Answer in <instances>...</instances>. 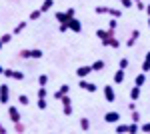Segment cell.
I'll use <instances>...</instances> for the list:
<instances>
[{
    "mask_svg": "<svg viewBox=\"0 0 150 134\" xmlns=\"http://www.w3.org/2000/svg\"><path fill=\"white\" fill-rule=\"evenodd\" d=\"M96 36L100 38V42L104 46H110V48H118L120 46V40L116 38V30H96Z\"/></svg>",
    "mask_w": 150,
    "mask_h": 134,
    "instance_id": "obj_1",
    "label": "cell"
},
{
    "mask_svg": "<svg viewBox=\"0 0 150 134\" xmlns=\"http://www.w3.org/2000/svg\"><path fill=\"white\" fill-rule=\"evenodd\" d=\"M96 14H108V16H112V18H120V16H122V10L110 8V6H96Z\"/></svg>",
    "mask_w": 150,
    "mask_h": 134,
    "instance_id": "obj_2",
    "label": "cell"
},
{
    "mask_svg": "<svg viewBox=\"0 0 150 134\" xmlns=\"http://www.w3.org/2000/svg\"><path fill=\"white\" fill-rule=\"evenodd\" d=\"M56 20H58V30H60V32H66V30H68L70 16L66 12H56Z\"/></svg>",
    "mask_w": 150,
    "mask_h": 134,
    "instance_id": "obj_3",
    "label": "cell"
},
{
    "mask_svg": "<svg viewBox=\"0 0 150 134\" xmlns=\"http://www.w3.org/2000/svg\"><path fill=\"white\" fill-rule=\"evenodd\" d=\"M8 102H10V86L0 84V104H8Z\"/></svg>",
    "mask_w": 150,
    "mask_h": 134,
    "instance_id": "obj_4",
    "label": "cell"
},
{
    "mask_svg": "<svg viewBox=\"0 0 150 134\" xmlns=\"http://www.w3.org/2000/svg\"><path fill=\"white\" fill-rule=\"evenodd\" d=\"M2 74H4L6 78H12V80H22L24 78V72H20V70H10V68H8V70L4 68Z\"/></svg>",
    "mask_w": 150,
    "mask_h": 134,
    "instance_id": "obj_5",
    "label": "cell"
},
{
    "mask_svg": "<svg viewBox=\"0 0 150 134\" xmlns=\"http://www.w3.org/2000/svg\"><path fill=\"white\" fill-rule=\"evenodd\" d=\"M68 30H72V32H76V34L82 30V24H80V20H78L76 16H72V18L68 20Z\"/></svg>",
    "mask_w": 150,
    "mask_h": 134,
    "instance_id": "obj_6",
    "label": "cell"
},
{
    "mask_svg": "<svg viewBox=\"0 0 150 134\" xmlns=\"http://www.w3.org/2000/svg\"><path fill=\"white\" fill-rule=\"evenodd\" d=\"M82 90H86V92H96V84L94 82H90V80L86 78H80V84H78Z\"/></svg>",
    "mask_w": 150,
    "mask_h": 134,
    "instance_id": "obj_7",
    "label": "cell"
},
{
    "mask_svg": "<svg viewBox=\"0 0 150 134\" xmlns=\"http://www.w3.org/2000/svg\"><path fill=\"white\" fill-rule=\"evenodd\" d=\"M90 72H92V66H90V64L76 68V76H78V78H86V76H90Z\"/></svg>",
    "mask_w": 150,
    "mask_h": 134,
    "instance_id": "obj_8",
    "label": "cell"
},
{
    "mask_svg": "<svg viewBox=\"0 0 150 134\" xmlns=\"http://www.w3.org/2000/svg\"><path fill=\"white\" fill-rule=\"evenodd\" d=\"M138 38H140V30H138V28H134V30L130 32V38L126 40V46H128V48H132V46L136 44V40H138Z\"/></svg>",
    "mask_w": 150,
    "mask_h": 134,
    "instance_id": "obj_9",
    "label": "cell"
},
{
    "mask_svg": "<svg viewBox=\"0 0 150 134\" xmlns=\"http://www.w3.org/2000/svg\"><path fill=\"white\" fill-rule=\"evenodd\" d=\"M104 98H106V102H114L116 100V92L112 86H104Z\"/></svg>",
    "mask_w": 150,
    "mask_h": 134,
    "instance_id": "obj_10",
    "label": "cell"
},
{
    "mask_svg": "<svg viewBox=\"0 0 150 134\" xmlns=\"http://www.w3.org/2000/svg\"><path fill=\"white\" fill-rule=\"evenodd\" d=\"M8 118H10L12 122H18L20 120V112L16 106H8Z\"/></svg>",
    "mask_w": 150,
    "mask_h": 134,
    "instance_id": "obj_11",
    "label": "cell"
},
{
    "mask_svg": "<svg viewBox=\"0 0 150 134\" xmlns=\"http://www.w3.org/2000/svg\"><path fill=\"white\" fill-rule=\"evenodd\" d=\"M68 92H70V86H68V84H62V86L54 92V98H56V100H60V98H62L64 94H68Z\"/></svg>",
    "mask_w": 150,
    "mask_h": 134,
    "instance_id": "obj_12",
    "label": "cell"
},
{
    "mask_svg": "<svg viewBox=\"0 0 150 134\" xmlns=\"http://www.w3.org/2000/svg\"><path fill=\"white\" fill-rule=\"evenodd\" d=\"M104 120L110 122V124H114V122L120 120V114H118V112H106V114H104Z\"/></svg>",
    "mask_w": 150,
    "mask_h": 134,
    "instance_id": "obj_13",
    "label": "cell"
},
{
    "mask_svg": "<svg viewBox=\"0 0 150 134\" xmlns=\"http://www.w3.org/2000/svg\"><path fill=\"white\" fill-rule=\"evenodd\" d=\"M124 78H126L124 70H122V68H118V70H116V74H114V84H122V82H124Z\"/></svg>",
    "mask_w": 150,
    "mask_h": 134,
    "instance_id": "obj_14",
    "label": "cell"
},
{
    "mask_svg": "<svg viewBox=\"0 0 150 134\" xmlns=\"http://www.w3.org/2000/svg\"><path fill=\"white\" fill-rule=\"evenodd\" d=\"M140 98V86H136V84H134V86H132V88H130V100H138Z\"/></svg>",
    "mask_w": 150,
    "mask_h": 134,
    "instance_id": "obj_15",
    "label": "cell"
},
{
    "mask_svg": "<svg viewBox=\"0 0 150 134\" xmlns=\"http://www.w3.org/2000/svg\"><path fill=\"white\" fill-rule=\"evenodd\" d=\"M144 82H146V72H140V74H136L134 84H136V86H144Z\"/></svg>",
    "mask_w": 150,
    "mask_h": 134,
    "instance_id": "obj_16",
    "label": "cell"
},
{
    "mask_svg": "<svg viewBox=\"0 0 150 134\" xmlns=\"http://www.w3.org/2000/svg\"><path fill=\"white\" fill-rule=\"evenodd\" d=\"M90 66H92V72H100V70H104L106 64H104V60H96V62L90 64Z\"/></svg>",
    "mask_w": 150,
    "mask_h": 134,
    "instance_id": "obj_17",
    "label": "cell"
},
{
    "mask_svg": "<svg viewBox=\"0 0 150 134\" xmlns=\"http://www.w3.org/2000/svg\"><path fill=\"white\" fill-rule=\"evenodd\" d=\"M142 72H150V50L146 52V58L142 62Z\"/></svg>",
    "mask_w": 150,
    "mask_h": 134,
    "instance_id": "obj_18",
    "label": "cell"
},
{
    "mask_svg": "<svg viewBox=\"0 0 150 134\" xmlns=\"http://www.w3.org/2000/svg\"><path fill=\"white\" fill-rule=\"evenodd\" d=\"M52 6H54V0H44L42 6H40V12H48Z\"/></svg>",
    "mask_w": 150,
    "mask_h": 134,
    "instance_id": "obj_19",
    "label": "cell"
},
{
    "mask_svg": "<svg viewBox=\"0 0 150 134\" xmlns=\"http://www.w3.org/2000/svg\"><path fill=\"white\" fill-rule=\"evenodd\" d=\"M18 56H20V58H24V60H28V58H32V50H28V48H22V50L18 52Z\"/></svg>",
    "mask_w": 150,
    "mask_h": 134,
    "instance_id": "obj_20",
    "label": "cell"
},
{
    "mask_svg": "<svg viewBox=\"0 0 150 134\" xmlns=\"http://www.w3.org/2000/svg\"><path fill=\"white\" fill-rule=\"evenodd\" d=\"M26 24H28L26 20H24V22H18L16 26H14V30H12V34H20V32L24 30V28H26Z\"/></svg>",
    "mask_w": 150,
    "mask_h": 134,
    "instance_id": "obj_21",
    "label": "cell"
},
{
    "mask_svg": "<svg viewBox=\"0 0 150 134\" xmlns=\"http://www.w3.org/2000/svg\"><path fill=\"white\" fill-rule=\"evenodd\" d=\"M80 128L86 132V130H90V120L88 118H80Z\"/></svg>",
    "mask_w": 150,
    "mask_h": 134,
    "instance_id": "obj_22",
    "label": "cell"
},
{
    "mask_svg": "<svg viewBox=\"0 0 150 134\" xmlns=\"http://www.w3.org/2000/svg\"><path fill=\"white\" fill-rule=\"evenodd\" d=\"M12 36H14V34H2V36H0V42H2V44H10V40H12Z\"/></svg>",
    "mask_w": 150,
    "mask_h": 134,
    "instance_id": "obj_23",
    "label": "cell"
},
{
    "mask_svg": "<svg viewBox=\"0 0 150 134\" xmlns=\"http://www.w3.org/2000/svg\"><path fill=\"white\" fill-rule=\"evenodd\" d=\"M62 112H64V116H72V104H62Z\"/></svg>",
    "mask_w": 150,
    "mask_h": 134,
    "instance_id": "obj_24",
    "label": "cell"
},
{
    "mask_svg": "<svg viewBox=\"0 0 150 134\" xmlns=\"http://www.w3.org/2000/svg\"><path fill=\"white\" fill-rule=\"evenodd\" d=\"M18 102H20L22 106H28V104H30V98H28L26 94H20V96H18Z\"/></svg>",
    "mask_w": 150,
    "mask_h": 134,
    "instance_id": "obj_25",
    "label": "cell"
},
{
    "mask_svg": "<svg viewBox=\"0 0 150 134\" xmlns=\"http://www.w3.org/2000/svg\"><path fill=\"white\" fill-rule=\"evenodd\" d=\"M130 118H132V122H138L140 120V112L138 110H130Z\"/></svg>",
    "mask_w": 150,
    "mask_h": 134,
    "instance_id": "obj_26",
    "label": "cell"
},
{
    "mask_svg": "<svg viewBox=\"0 0 150 134\" xmlns=\"http://www.w3.org/2000/svg\"><path fill=\"white\" fill-rule=\"evenodd\" d=\"M14 130H16V132H24V130H26V126L18 120V122H14Z\"/></svg>",
    "mask_w": 150,
    "mask_h": 134,
    "instance_id": "obj_27",
    "label": "cell"
},
{
    "mask_svg": "<svg viewBox=\"0 0 150 134\" xmlns=\"http://www.w3.org/2000/svg\"><path fill=\"white\" fill-rule=\"evenodd\" d=\"M128 132H130V134L138 132V122H132V124H128Z\"/></svg>",
    "mask_w": 150,
    "mask_h": 134,
    "instance_id": "obj_28",
    "label": "cell"
},
{
    "mask_svg": "<svg viewBox=\"0 0 150 134\" xmlns=\"http://www.w3.org/2000/svg\"><path fill=\"white\" fill-rule=\"evenodd\" d=\"M46 94H48L46 86H40V88H38V98H46Z\"/></svg>",
    "mask_w": 150,
    "mask_h": 134,
    "instance_id": "obj_29",
    "label": "cell"
},
{
    "mask_svg": "<svg viewBox=\"0 0 150 134\" xmlns=\"http://www.w3.org/2000/svg\"><path fill=\"white\" fill-rule=\"evenodd\" d=\"M46 106H48L46 98H38V108H40V110H46Z\"/></svg>",
    "mask_w": 150,
    "mask_h": 134,
    "instance_id": "obj_30",
    "label": "cell"
},
{
    "mask_svg": "<svg viewBox=\"0 0 150 134\" xmlns=\"http://www.w3.org/2000/svg\"><path fill=\"white\" fill-rule=\"evenodd\" d=\"M46 82H48L46 74H40V76H38V84H40V86H46Z\"/></svg>",
    "mask_w": 150,
    "mask_h": 134,
    "instance_id": "obj_31",
    "label": "cell"
},
{
    "mask_svg": "<svg viewBox=\"0 0 150 134\" xmlns=\"http://www.w3.org/2000/svg\"><path fill=\"white\" fill-rule=\"evenodd\" d=\"M40 14H42L40 8H38V10H32V12H30V20H38V18H40Z\"/></svg>",
    "mask_w": 150,
    "mask_h": 134,
    "instance_id": "obj_32",
    "label": "cell"
},
{
    "mask_svg": "<svg viewBox=\"0 0 150 134\" xmlns=\"http://www.w3.org/2000/svg\"><path fill=\"white\" fill-rule=\"evenodd\" d=\"M118 68L126 70V68H128V58H120V62H118Z\"/></svg>",
    "mask_w": 150,
    "mask_h": 134,
    "instance_id": "obj_33",
    "label": "cell"
},
{
    "mask_svg": "<svg viewBox=\"0 0 150 134\" xmlns=\"http://www.w3.org/2000/svg\"><path fill=\"white\" fill-rule=\"evenodd\" d=\"M116 26H118V18H112L108 22V30H116Z\"/></svg>",
    "mask_w": 150,
    "mask_h": 134,
    "instance_id": "obj_34",
    "label": "cell"
},
{
    "mask_svg": "<svg viewBox=\"0 0 150 134\" xmlns=\"http://www.w3.org/2000/svg\"><path fill=\"white\" fill-rule=\"evenodd\" d=\"M42 56H44V52H42L40 48H34V50H32V58H42Z\"/></svg>",
    "mask_w": 150,
    "mask_h": 134,
    "instance_id": "obj_35",
    "label": "cell"
},
{
    "mask_svg": "<svg viewBox=\"0 0 150 134\" xmlns=\"http://www.w3.org/2000/svg\"><path fill=\"white\" fill-rule=\"evenodd\" d=\"M118 2H122V8H132V6H134L132 0H118Z\"/></svg>",
    "mask_w": 150,
    "mask_h": 134,
    "instance_id": "obj_36",
    "label": "cell"
},
{
    "mask_svg": "<svg viewBox=\"0 0 150 134\" xmlns=\"http://www.w3.org/2000/svg\"><path fill=\"white\" fill-rule=\"evenodd\" d=\"M116 132H118V134L128 132V126H126V124H118V126H116Z\"/></svg>",
    "mask_w": 150,
    "mask_h": 134,
    "instance_id": "obj_37",
    "label": "cell"
},
{
    "mask_svg": "<svg viewBox=\"0 0 150 134\" xmlns=\"http://www.w3.org/2000/svg\"><path fill=\"white\" fill-rule=\"evenodd\" d=\"M134 6H136L138 10H144V8H146V4H144L142 0H136V2H134Z\"/></svg>",
    "mask_w": 150,
    "mask_h": 134,
    "instance_id": "obj_38",
    "label": "cell"
},
{
    "mask_svg": "<svg viewBox=\"0 0 150 134\" xmlns=\"http://www.w3.org/2000/svg\"><path fill=\"white\" fill-rule=\"evenodd\" d=\"M140 130H142V132H148V134H150V122L142 124V126H140Z\"/></svg>",
    "mask_w": 150,
    "mask_h": 134,
    "instance_id": "obj_39",
    "label": "cell"
},
{
    "mask_svg": "<svg viewBox=\"0 0 150 134\" xmlns=\"http://www.w3.org/2000/svg\"><path fill=\"white\" fill-rule=\"evenodd\" d=\"M128 110H136V102H134V100L128 102Z\"/></svg>",
    "mask_w": 150,
    "mask_h": 134,
    "instance_id": "obj_40",
    "label": "cell"
},
{
    "mask_svg": "<svg viewBox=\"0 0 150 134\" xmlns=\"http://www.w3.org/2000/svg\"><path fill=\"white\" fill-rule=\"evenodd\" d=\"M66 14H68L70 18H72V16H74V14H76V10H74V8H68V10H66Z\"/></svg>",
    "mask_w": 150,
    "mask_h": 134,
    "instance_id": "obj_41",
    "label": "cell"
},
{
    "mask_svg": "<svg viewBox=\"0 0 150 134\" xmlns=\"http://www.w3.org/2000/svg\"><path fill=\"white\" fill-rule=\"evenodd\" d=\"M0 134H6V128H4L2 124H0Z\"/></svg>",
    "mask_w": 150,
    "mask_h": 134,
    "instance_id": "obj_42",
    "label": "cell"
},
{
    "mask_svg": "<svg viewBox=\"0 0 150 134\" xmlns=\"http://www.w3.org/2000/svg\"><path fill=\"white\" fill-rule=\"evenodd\" d=\"M144 10H146V14L150 16V4H146V8H144Z\"/></svg>",
    "mask_w": 150,
    "mask_h": 134,
    "instance_id": "obj_43",
    "label": "cell"
},
{
    "mask_svg": "<svg viewBox=\"0 0 150 134\" xmlns=\"http://www.w3.org/2000/svg\"><path fill=\"white\" fill-rule=\"evenodd\" d=\"M2 72H4V68H2V66H0V74H2Z\"/></svg>",
    "mask_w": 150,
    "mask_h": 134,
    "instance_id": "obj_44",
    "label": "cell"
},
{
    "mask_svg": "<svg viewBox=\"0 0 150 134\" xmlns=\"http://www.w3.org/2000/svg\"><path fill=\"white\" fill-rule=\"evenodd\" d=\"M148 28H150V16H148Z\"/></svg>",
    "mask_w": 150,
    "mask_h": 134,
    "instance_id": "obj_45",
    "label": "cell"
},
{
    "mask_svg": "<svg viewBox=\"0 0 150 134\" xmlns=\"http://www.w3.org/2000/svg\"><path fill=\"white\" fill-rule=\"evenodd\" d=\"M2 46H4V44H2V42H0V50H2Z\"/></svg>",
    "mask_w": 150,
    "mask_h": 134,
    "instance_id": "obj_46",
    "label": "cell"
},
{
    "mask_svg": "<svg viewBox=\"0 0 150 134\" xmlns=\"http://www.w3.org/2000/svg\"><path fill=\"white\" fill-rule=\"evenodd\" d=\"M132 2H136V0H132Z\"/></svg>",
    "mask_w": 150,
    "mask_h": 134,
    "instance_id": "obj_47",
    "label": "cell"
}]
</instances>
